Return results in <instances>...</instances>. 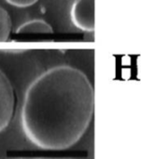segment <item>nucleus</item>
Returning <instances> with one entry per match:
<instances>
[{
    "instance_id": "f257e3e1",
    "label": "nucleus",
    "mask_w": 141,
    "mask_h": 159,
    "mask_svg": "<svg viewBox=\"0 0 141 159\" xmlns=\"http://www.w3.org/2000/svg\"><path fill=\"white\" fill-rule=\"evenodd\" d=\"M95 91L80 70L52 67L28 87L22 107L26 138L45 150H65L76 144L93 119Z\"/></svg>"
},
{
    "instance_id": "f03ea898",
    "label": "nucleus",
    "mask_w": 141,
    "mask_h": 159,
    "mask_svg": "<svg viewBox=\"0 0 141 159\" xmlns=\"http://www.w3.org/2000/svg\"><path fill=\"white\" fill-rule=\"evenodd\" d=\"M15 106L13 87L7 75L0 70V132L10 123Z\"/></svg>"
},
{
    "instance_id": "7ed1b4c3",
    "label": "nucleus",
    "mask_w": 141,
    "mask_h": 159,
    "mask_svg": "<svg viewBox=\"0 0 141 159\" xmlns=\"http://www.w3.org/2000/svg\"><path fill=\"white\" fill-rule=\"evenodd\" d=\"M71 20L77 28L94 32L95 0H75L71 7Z\"/></svg>"
},
{
    "instance_id": "20e7f679",
    "label": "nucleus",
    "mask_w": 141,
    "mask_h": 159,
    "mask_svg": "<svg viewBox=\"0 0 141 159\" xmlns=\"http://www.w3.org/2000/svg\"><path fill=\"white\" fill-rule=\"evenodd\" d=\"M17 34H52L53 29L43 20H33L22 23L16 31Z\"/></svg>"
},
{
    "instance_id": "39448f33",
    "label": "nucleus",
    "mask_w": 141,
    "mask_h": 159,
    "mask_svg": "<svg viewBox=\"0 0 141 159\" xmlns=\"http://www.w3.org/2000/svg\"><path fill=\"white\" fill-rule=\"evenodd\" d=\"M11 28L12 21L8 12L0 7V42H5L8 39Z\"/></svg>"
},
{
    "instance_id": "423d86ee",
    "label": "nucleus",
    "mask_w": 141,
    "mask_h": 159,
    "mask_svg": "<svg viewBox=\"0 0 141 159\" xmlns=\"http://www.w3.org/2000/svg\"><path fill=\"white\" fill-rule=\"evenodd\" d=\"M8 4L17 7H27L36 4L38 0H6Z\"/></svg>"
}]
</instances>
